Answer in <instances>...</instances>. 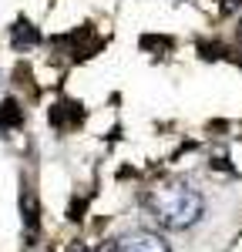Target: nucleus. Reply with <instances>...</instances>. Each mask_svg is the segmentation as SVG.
<instances>
[{"label":"nucleus","mask_w":242,"mask_h":252,"mask_svg":"<svg viewBox=\"0 0 242 252\" xmlns=\"http://www.w3.org/2000/svg\"><path fill=\"white\" fill-rule=\"evenodd\" d=\"M145 212L151 215V222L158 229L182 232V229H192L202 219L205 198L188 182H158L155 189L145 192Z\"/></svg>","instance_id":"nucleus-1"},{"label":"nucleus","mask_w":242,"mask_h":252,"mask_svg":"<svg viewBox=\"0 0 242 252\" xmlns=\"http://www.w3.org/2000/svg\"><path fill=\"white\" fill-rule=\"evenodd\" d=\"M104 252H172V249H168V242H165L158 232L138 229V232H124V235H118L115 242H108Z\"/></svg>","instance_id":"nucleus-2"}]
</instances>
